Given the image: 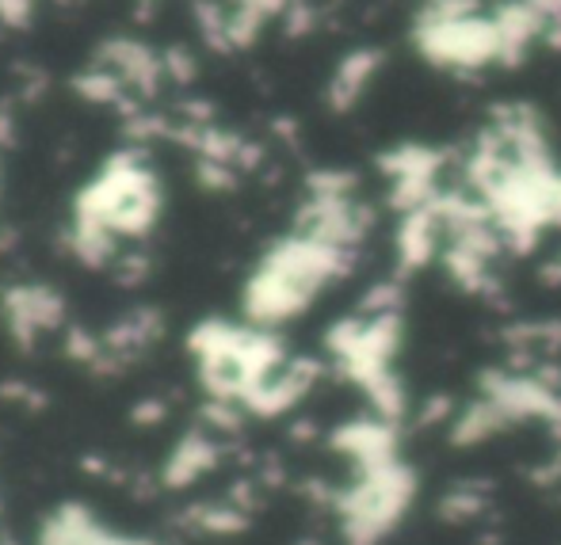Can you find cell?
<instances>
[{
  "instance_id": "6da1fadb",
  "label": "cell",
  "mask_w": 561,
  "mask_h": 545,
  "mask_svg": "<svg viewBox=\"0 0 561 545\" xmlns=\"http://www.w3.org/2000/svg\"><path fill=\"white\" fill-rule=\"evenodd\" d=\"M355 264V248L318 241L310 233H298L279 241L264 259L244 290V313L256 325H279L298 313L310 310V302L321 294L347 267Z\"/></svg>"
},
{
  "instance_id": "7a4b0ae2",
  "label": "cell",
  "mask_w": 561,
  "mask_h": 545,
  "mask_svg": "<svg viewBox=\"0 0 561 545\" xmlns=\"http://www.w3.org/2000/svg\"><path fill=\"white\" fill-rule=\"evenodd\" d=\"M161 210V187L138 153H118L77 202V221H89L107 233H146Z\"/></svg>"
},
{
  "instance_id": "3957f363",
  "label": "cell",
  "mask_w": 561,
  "mask_h": 545,
  "mask_svg": "<svg viewBox=\"0 0 561 545\" xmlns=\"http://www.w3.org/2000/svg\"><path fill=\"white\" fill-rule=\"evenodd\" d=\"M413 46L428 66L450 73H478L501 66V35H496L493 8L470 15H428L416 12Z\"/></svg>"
},
{
  "instance_id": "277c9868",
  "label": "cell",
  "mask_w": 561,
  "mask_h": 545,
  "mask_svg": "<svg viewBox=\"0 0 561 545\" xmlns=\"http://www.w3.org/2000/svg\"><path fill=\"white\" fill-rule=\"evenodd\" d=\"M96 61L115 69L126 81V89L138 100L157 96V89L169 81V77H164V54L149 50L138 38H112V43H104V50L96 54Z\"/></svg>"
},
{
  "instance_id": "5b68a950",
  "label": "cell",
  "mask_w": 561,
  "mask_h": 545,
  "mask_svg": "<svg viewBox=\"0 0 561 545\" xmlns=\"http://www.w3.org/2000/svg\"><path fill=\"white\" fill-rule=\"evenodd\" d=\"M496 35H501V66L516 69L535 54V46H542L547 35V20L535 12L527 0H496L493 4Z\"/></svg>"
},
{
  "instance_id": "8992f818",
  "label": "cell",
  "mask_w": 561,
  "mask_h": 545,
  "mask_svg": "<svg viewBox=\"0 0 561 545\" xmlns=\"http://www.w3.org/2000/svg\"><path fill=\"white\" fill-rule=\"evenodd\" d=\"M382 66H386V54L378 50V46H355V50H347L344 58L336 61L333 77H329V84H325L329 111H336V115L352 111L367 96V89L375 84V77L382 73Z\"/></svg>"
},
{
  "instance_id": "52a82bcc",
  "label": "cell",
  "mask_w": 561,
  "mask_h": 545,
  "mask_svg": "<svg viewBox=\"0 0 561 545\" xmlns=\"http://www.w3.org/2000/svg\"><path fill=\"white\" fill-rule=\"evenodd\" d=\"M4 313L15 336H20L23 344H31L35 332L61 325V298L43 287H15V290H8V298H4Z\"/></svg>"
},
{
  "instance_id": "ba28073f",
  "label": "cell",
  "mask_w": 561,
  "mask_h": 545,
  "mask_svg": "<svg viewBox=\"0 0 561 545\" xmlns=\"http://www.w3.org/2000/svg\"><path fill=\"white\" fill-rule=\"evenodd\" d=\"M283 27H287L290 38L310 35L318 27V4L313 0H290V8L283 12Z\"/></svg>"
},
{
  "instance_id": "9c48e42d",
  "label": "cell",
  "mask_w": 561,
  "mask_h": 545,
  "mask_svg": "<svg viewBox=\"0 0 561 545\" xmlns=\"http://www.w3.org/2000/svg\"><path fill=\"white\" fill-rule=\"evenodd\" d=\"M164 77L176 84H192L195 81V58L187 50H169L164 54Z\"/></svg>"
},
{
  "instance_id": "30bf717a",
  "label": "cell",
  "mask_w": 561,
  "mask_h": 545,
  "mask_svg": "<svg viewBox=\"0 0 561 545\" xmlns=\"http://www.w3.org/2000/svg\"><path fill=\"white\" fill-rule=\"evenodd\" d=\"M38 0H0V23H8V27H23V23L31 20V12H35Z\"/></svg>"
}]
</instances>
